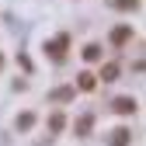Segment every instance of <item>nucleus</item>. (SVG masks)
<instances>
[{
	"mask_svg": "<svg viewBox=\"0 0 146 146\" xmlns=\"http://www.w3.org/2000/svg\"><path fill=\"white\" fill-rule=\"evenodd\" d=\"M115 77H118V66H115V63H104V66H101V80L108 84V80H115Z\"/></svg>",
	"mask_w": 146,
	"mask_h": 146,
	"instance_id": "nucleus-6",
	"label": "nucleus"
},
{
	"mask_svg": "<svg viewBox=\"0 0 146 146\" xmlns=\"http://www.w3.org/2000/svg\"><path fill=\"white\" fill-rule=\"evenodd\" d=\"M108 143H111V146H129V143H132V132H129V129H115Z\"/></svg>",
	"mask_w": 146,
	"mask_h": 146,
	"instance_id": "nucleus-3",
	"label": "nucleus"
},
{
	"mask_svg": "<svg viewBox=\"0 0 146 146\" xmlns=\"http://www.w3.org/2000/svg\"><path fill=\"white\" fill-rule=\"evenodd\" d=\"M111 4H115L118 11H129V7H136V4H139V0H111Z\"/></svg>",
	"mask_w": 146,
	"mask_h": 146,
	"instance_id": "nucleus-12",
	"label": "nucleus"
},
{
	"mask_svg": "<svg viewBox=\"0 0 146 146\" xmlns=\"http://www.w3.org/2000/svg\"><path fill=\"white\" fill-rule=\"evenodd\" d=\"M66 45H70L66 35H56V38L45 45V52H52V59H63V56H66Z\"/></svg>",
	"mask_w": 146,
	"mask_h": 146,
	"instance_id": "nucleus-1",
	"label": "nucleus"
},
{
	"mask_svg": "<svg viewBox=\"0 0 146 146\" xmlns=\"http://www.w3.org/2000/svg\"><path fill=\"white\" fill-rule=\"evenodd\" d=\"M129 38H132V28H129V25H122V28L111 31V42H115V45H125Z\"/></svg>",
	"mask_w": 146,
	"mask_h": 146,
	"instance_id": "nucleus-4",
	"label": "nucleus"
},
{
	"mask_svg": "<svg viewBox=\"0 0 146 146\" xmlns=\"http://www.w3.org/2000/svg\"><path fill=\"white\" fill-rule=\"evenodd\" d=\"M90 125H94V118H90V115H84V118L77 122V136H87V132H90Z\"/></svg>",
	"mask_w": 146,
	"mask_h": 146,
	"instance_id": "nucleus-10",
	"label": "nucleus"
},
{
	"mask_svg": "<svg viewBox=\"0 0 146 146\" xmlns=\"http://www.w3.org/2000/svg\"><path fill=\"white\" fill-rule=\"evenodd\" d=\"M0 66H4V56H0Z\"/></svg>",
	"mask_w": 146,
	"mask_h": 146,
	"instance_id": "nucleus-13",
	"label": "nucleus"
},
{
	"mask_svg": "<svg viewBox=\"0 0 146 146\" xmlns=\"http://www.w3.org/2000/svg\"><path fill=\"white\" fill-rule=\"evenodd\" d=\"M63 125H66V118H63V111H52V118H49V129H52V132H59Z\"/></svg>",
	"mask_w": 146,
	"mask_h": 146,
	"instance_id": "nucleus-8",
	"label": "nucleus"
},
{
	"mask_svg": "<svg viewBox=\"0 0 146 146\" xmlns=\"http://www.w3.org/2000/svg\"><path fill=\"white\" fill-rule=\"evenodd\" d=\"M73 94H77V87H59V90H52V101H70Z\"/></svg>",
	"mask_w": 146,
	"mask_h": 146,
	"instance_id": "nucleus-5",
	"label": "nucleus"
},
{
	"mask_svg": "<svg viewBox=\"0 0 146 146\" xmlns=\"http://www.w3.org/2000/svg\"><path fill=\"white\" fill-rule=\"evenodd\" d=\"M84 59H87V63H98V59H101V45H87V49H84Z\"/></svg>",
	"mask_w": 146,
	"mask_h": 146,
	"instance_id": "nucleus-7",
	"label": "nucleus"
},
{
	"mask_svg": "<svg viewBox=\"0 0 146 146\" xmlns=\"http://www.w3.org/2000/svg\"><path fill=\"white\" fill-rule=\"evenodd\" d=\"M111 108H115V111H118V115H132V111H136V108H139V104H136V98H118V101H115Z\"/></svg>",
	"mask_w": 146,
	"mask_h": 146,
	"instance_id": "nucleus-2",
	"label": "nucleus"
},
{
	"mask_svg": "<svg viewBox=\"0 0 146 146\" xmlns=\"http://www.w3.org/2000/svg\"><path fill=\"white\" fill-rule=\"evenodd\" d=\"M31 125H35V115L31 111H25L21 118H17V129H31Z\"/></svg>",
	"mask_w": 146,
	"mask_h": 146,
	"instance_id": "nucleus-11",
	"label": "nucleus"
},
{
	"mask_svg": "<svg viewBox=\"0 0 146 146\" xmlns=\"http://www.w3.org/2000/svg\"><path fill=\"white\" fill-rule=\"evenodd\" d=\"M77 80H80V84H77L80 90H94V84H98L94 77H90V73H80V77H77Z\"/></svg>",
	"mask_w": 146,
	"mask_h": 146,
	"instance_id": "nucleus-9",
	"label": "nucleus"
}]
</instances>
